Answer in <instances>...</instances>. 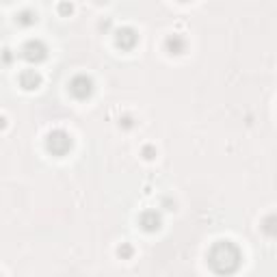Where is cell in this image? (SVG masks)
Instances as JSON below:
<instances>
[{
  "label": "cell",
  "mask_w": 277,
  "mask_h": 277,
  "mask_svg": "<svg viewBox=\"0 0 277 277\" xmlns=\"http://www.w3.org/2000/svg\"><path fill=\"white\" fill-rule=\"evenodd\" d=\"M243 251L232 241H217L208 251V264L217 275H232L241 269Z\"/></svg>",
  "instance_id": "1"
},
{
  "label": "cell",
  "mask_w": 277,
  "mask_h": 277,
  "mask_svg": "<svg viewBox=\"0 0 277 277\" xmlns=\"http://www.w3.org/2000/svg\"><path fill=\"white\" fill-rule=\"evenodd\" d=\"M72 134L63 128H57V130H50L48 136H45V150H48L52 156H65L72 150Z\"/></svg>",
  "instance_id": "2"
},
{
  "label": "cell",
  "mask_w": 277,
  "mask_h": 277,
  "mask_svg": "<svg viewBox=\"0 0 277 277\" xmlns=\"http://www.w3.org/2000/svg\"><path fill=\"white\" fill-rule=\"evenodd\" d=\"M20 54H22L24 61L35 63V65H37V63H41V61L48 59V45H45L41 39H29L22 45Z\"/></svg>",
  "instance_id": "3"
},
{
  "label": "cell",
  "mask_w": 277,
  "mask_h": 277,
  "mask_svg": "<svg viewBox=\"0 0 277 277\" xmlns=\"http://www.w3.org/2000/svg\"><path fill=\"white\" fill-rule=\"evenodd\" d=\"M67 89L76 100H87V98H91V94H94V80H91L87 74H76V76L70 80Z\"/></svg>",
  "instance_id": "4"
},
{
  "label": "cell",
  "mask_w": 277,
  "mask_h": 277,
  "mask_svg": "<svg viewBox=\"0 0 277 277\" xmlns=\"http://www.w3.org/2000/svg\"><path fill=\"white\" fill-rule=\"evenodd\" d=\"M138 225H141V229L147 234L158 232L163 225V215L158 210H145V212H141V217H138Z\"/></svg>",
  "instance_id": "5"
},
{
  "label": "cell",
  "mask_w": 277,
  "mask_h": 277,
  "mask_svg": "<svg viewBox=\"0 0 277 277\" xmlns=\"http://www.w3.org/2000/svg\"><path fill=\"white\" fill-rule=\"evenodd\" d=\"M138 41V33L132 29V26H122V29L115 31V43L117 48L122 50H132Z\"/></svg>",
  "instance_id": "6"
},
{
  "label": "cell",
  "mask_w": 277,
  "mask_h": 277,
  "mask_svg": "<svg viewBox=\"0 0 277 277\" xmlns=\"http://www.w3.org/2000/svg\"><path fill=\"white\" fill-rule=\"evenodd\" d=\"M41 85V76L37 70H24L20 74V87L26 89V91H35L37 87Z\"/></svg>",
  "instance_id": "7"
},
{
  "label": "cell",
  "mask_w": 277,
  "mask_h": 277,
  "mask_svg": "<svg viewBox=\"0 0 277 277\" xmlns=\"http://www.w3.org/2000/svg\"><path fill=\"white\" fill-rule=\"evenodd\" d=\"M165 50L169 54H182L187 50V39H184L182 35H169L167 39H165Z\"/></svg>",
  "instance_id": "8"
},
{
  "label": "cell",
  "mask_w": 277,
  "mask_h": 277,
  "mask_svg": "<svg viewBox=\"0 0 277 277\" xmlns=\"http://www.w3.org/2000/svg\"><path fill=\"white\" fill-rule=\"evenodd\" d=\"M37 22V13L33 11V9H24V11H20L15 15V24L22 26V29H29V26H33Z\"/></svg>",
  "instance_id": "9"
},
{
  "label": "cell",
  "mask_w": 277,
  "mask_h": 277,
  "mask_svg": "<svg viewBox=\"0 0 277 277\" xmlns=\"http://www.w3.org/2000/svg\"><path fill=\"white\" fill-rule=\"evenodd\" d=\"M132 253H134V249H132V245H128V243H122L117 247V256L122 258V260H130Z\"/></svg>",
  "instance_id": "10"
},
{
  "label": "cell",
  "mask_w": 277,
  "mask_h": 277,
  "mask_svg": "<svg viewBox=\"0 0 277 277\" xmlns=\"http://www.w3.org/2000/svg\"><path fill=\"white\" fill-rule=\"evenodd\" d=\"M57 11H59V15L67 17V15H72V13H74V5L70 3V0H61L59 7H57Z\"/></svg>",
  "instance_id": "11"
},
{
  "label": "cell",
  "mask_w": 277,
  "mask_h": 277,
  "mask_svg": "<svg viewBox=\"0 0 277 277\" xmlns=\"http://www.w3.org/2000/svg\"><path fill=\"white\" fill-rule=\"evenodd\" d=\"M13 59H15V54H13V50H9V48H5L3 52H0V63H3V65H11V63H13Z\"/></svg>",
  "instance_id": "12"
},
{
  "label": "cell",
  "mask_w": 277,
  "mask_h": 277,
  "mask_svg": "<svg viewBox=\"0 0 277 277\" xmlns=\"http://www.w3.org/2000/svg\"><path fill=\"white\" fill-rule=\"evenodd\" d=\"M141 156H143L145 160H154V158H156V147H154V145H143Z\"/></svg>",
  "instance_id": "13"
},
{
  "label": "cell",
  "mask_w": 277,
  "mask_h": 277,
  "mask_svg": "<svg viewBox=\"0 0 277 277\" xmlns=\"http://www.w3.org/2000/svg\"><path fill=\"white\" fill-rule=\"evenodd\" d=\"M119 126H122V128H132L134 119L132 117H122V119H119Z\"/></svg>",
  "instance_id": "14"
},
{
  "label": "cell",
  "mask_w": 277,
  "mask_h": 277,
  "mask_svg": "<svg viewBox=\"0 0 277 277\" xmlns=\"http://www.w3.org/2000/svg\"><path fill=\"white\" fill-rule=\"evenodd\" d=\"M273 221H275V217H269V219L264 221V232L271 234V236H273Z\"/></svg>",
  "instance_id": "15"
},
{
  "label": "cell",
  "mask_w": 277,
  "mask_h": 277,
  "mask_svg": "<svg viewBox=\"0 0 277 277\" xmlns=\"http://www.w3.org/2000/svg\"><path fill=\"white\" fill-rule=\"evenodd\" d=\"M163 206L167 208V210H173V206H175V204H173V201H171L169 197H165V199H163Z\"/></svg>",
  "instance_id": "16"
},
{
  "label": "cell",
  "mask_w": 277,
  "mask_h": 277,
  "mask_svg": "<svg viewBox=\"0 0 277 277\" xmlns=\"http://www.w3.org/2000/svg\"><path fill=\"white\" fill-rule=\"evenodd\" d=\"M5 128H7V117L0 115V130H5Z\"/></svg>",
  "instance_id": "17"
},
{
  "label": "cell",
  "mask_w": 277,
  "mask_h": 277,
  "mask_svg": "<svg viewBox=\"0 0 277 277\" xmlns=\"http://www.w3.org/2000/svg\"><path fill=\"white\" fill-rule=\"evenodd\" d=\"M100 29H110V22H108V20L102 22V24H100Z\"/></svg>",
  "instance_id": "18"
},
{
  "label": "cell",
  "mask_w": 277,
  "mask_h": 277,
  "mask_svg": "<svg viewBox=\"0 0 277 277\" xmlns=\"http://www.w3.org/2000/svg\"><path fill=\"white\" fill-rule=\"evenodd\" d=\"M96 3H106V0H96Z\"/></svg>",
  "instance_id": "19"
},
{
  "label": "cell",
  "mask_w": 277,
  "mask_h": 277,
  "mask_svg": "<svg viewBox=\"0 0 277 277\" xmlns=\"http://www.w3.org/2000/svg\"><path fill=\"white\" fill-rule=\"evenodd\" d=\"M180 3H189V0H180Z\"/></svg>",
  "instance_id": "20"
},
{
  "label": "cell",
  "mask_w": 277,
  "mask_h": 277,
  "mask_svg": "<svg viewBox=\"0 0 277 277\" xmlns=\"http://www.w3.org/2000/svg\"><path fill=\"white\" fill-rule=\"evenodd\" d=\"M7 3H11V0H7Z\"/></svg>",
  "instance_id": "21"
}]
</instances>
